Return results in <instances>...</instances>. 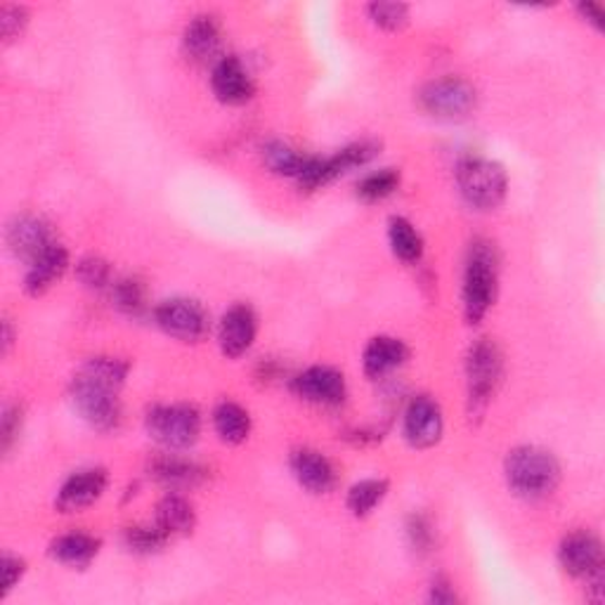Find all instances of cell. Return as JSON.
Segmentation results:
<instances>
[{
    "mask_svg": "<svg viewBox=\"0 0 605 605\" xmlns=\"http://www.w3.org/2000/svg\"><path fill=\"white\" fill-rule=\"evenodd\" d=\"M503 478L515 497L539 501L551 497L560 483L558 459L535 444H523L509 452L503 461Z\"/></svg>",
    "mask_w": 605,
    "mask_h": 605,
    "instance_id": "obj_1",
    "label": "cell"
},
{
    "mask_svg": "<svg viewBox=\"0 0 605 605\" xmlns=\"http://www.w3.org/2000/svg\"><path fill=\"white\" fill-rule=\"evenodd\" d=\"M499 289V256L493 244L478 239L471 244L464 268L461 302L468 324H478L493 310Z\"/></svg>",
    "mask_w": 605,
    "mask_h": 605,
    "instance_id": "obj_2",
    "label": "cell"
},
{
    "mask_svg": "<svg viewBox=\"0 0 605 605\" xmlns=\"http://www.w3.org/2000/svg\"><path fill=\"white\" fill-rule=\"evenodd\" d=\"M456 185L461 197L475 211H495L509 192V176L497 162L468 156L456 166Z\"/></svg>",
    "mask_w": 605,
    "mask_h": 605,
    "instance_id": "obj_3",
    "label": "cell"
},
{
    "mask_svg": "<svg viewBox=\"0 0 605 605\" xmlns=\"http://www.w3.org/2000/svg\"><path fill=\"white\" fill-rule=\"evenodd\" d=\"M503 377V355L489 339L475 341L466 355V385L471 416L483 414L493 402Z\"/></svg>",
    "mask_w": 605,
    "mask_h": 605,
    "instance_id": "obj_4",
    "label": "cell"
},
{
    "mask_svg": "<svg viewBox=\"0 0 605 605\" xmlns=\"http://www.w3.org/2000/svg\"><path fill=\"white\" fill-rule=\"evenodd\" d=\"M69 395L76 412L81 414V419L91 428L99 430V434H111V430L121 426L123 412L117 388L99 383L79 371L76 379L71 381Z\"/></svg>",
    "mask_w": 605,
    "mask_h": 605,
    "instance_id": "obj_5",
    "label": "cell"
},
{
    "mask_svg": "<svg viewBox=\"0 0 605 605\" xmlns=\"http://www.w3.org/2000/svg\"><path fill=\"white\" fill-rule=\"evenodd\" d=\"M145 428L170 452L190 450L201 436V414L192 405H156L145 416Z\"/></svg>",
    "mask_w": 605,
    "mask_h": 605,
    "instance_id": "obj_6",
    "label": "cell"
},
{
    "mask_svg": "<svg viewBox=\"0 0 605 605\" xmlns=\"http://www.w3.org/2000/svg\"><path fill=\"white\" fill-rule=\"evenodd\" d=\"M379 154V145L373 140H359L353 142V145L339 150L331 156H310L306 168H302L300 178L296 180L300 190H320V187L334 182L336 178L345 176L355 168L367 166L373 156Z\"/></svg>",
    "mask_w": 605,
    "mask_h": 605,
    "instance_id": "obj_7",
    "label": "cell"
},
{
    "mask_svg": "<svg viewBox=\"0 0 605 605\" xmlns=\"http://www.w3.org/2000/svg\"><path fill=\"white\" fill-rule=\"evenodd\" d=\"M478 103L473 85L459 76H444L426 83L419 93V105L426 114L444 121L466 119Z\"/></svg>",
    "mask_w": 605,
    "mask_h": 605,
    "instance_id": "obj_8",
    "label": "cell"
},
{
    "mask_svg": "<svg viewBox=\"0 0 605 605\" xmlns=\"http://www.w3.org/2000/svg\"><path fill=\"white\" fill-rule=\"evenodd\" d=\"M158 329L182 343H199L209 336L211 320L199 300L192 298H168L158 302L154 310Z\"/></svg>",
    "mask_w": 605,
    "mask_h": 605,
    "instance_id": "obj_9",
    "label": "cell"
},
{
    "mask_svg": "<svg viewBox=\"0 0 605 605\" xmlns=\"http://www.w3.org/2000/svg\"><path fill=\"white\" fill-rule=\"evenodd\" d=\"M558 560L570 578L586 580L592 586L603 584V544L592 532H572L558 546Z\"/></svg>",
    "mask_w": 605,
    "mask_h": 605,
    "instance_id": "obj_10",
    "label": "cell"
},
{
    "mask_svg": "<svg viewBox=\"0 0 605 605\" xmlns=\"http://www.w3.org/2000/svg\"><path fill=\"white\" fill-rule=\"evenodd\" d=\"M444 419L438 400L414 395L402 416V434L414 450H430L442 440Z\"/></svg>",
    "mask_w": 605,
    "mask_h": 605,
    "instance_id": "obj_11",
    "label": "cell"
},
{
    "mask_svg": "<svg viewBox=\"0 0 605 605\" xmlns=\"http://www.w3.org/2000/svg\"><path fill=\"white\" fill-rule=\"evenodd\" d=\"M294 393L317 407H339L348 395V385L339 369L315 365L294 379Z\"/></svg>",
    "mask_w": 605,
    "mask_h": 605,
    "instance_id": "obj_12",
    "label": "cell"
},
{
    "mask_svg": "<svg viewBox=\"0 0 605 605\" xmlns=\"http://www.w3.org/2000/svg\"><path fill=\"white\" fill-rule=\"evenodd\" d=\"M211 88L223 105H233V107L247 105L256 95L253 76L249 74L247 64H244L235 55L223 57V60L215 62L211 74Z\"/></svg>",
    "mask_w": 605,
    "mask_h": 605,
    "instance_id": "obj_13",
    "label": "cell"
},
{
    "mask_svg": "<svg viewBox=\"0 0 605 605\" xmlns=\"http://www.w3.org/2000/svg\"><path fill=\"white\" fill-rule=\"evenodd\" d=\"M258 336V317L247 302H237L229 308L218 324V343L225 357H241L247 355Z\"/></svg>",
    "mask_w": 605,
    "mask_h": 605,
    "instance_id": "obj_14",
    "label": "cell"
},
{
    "mask_svg": "<svg viewBox=\"0 0 605 605\" xmlns=\"http://www.w3.org/2000/svg\"><path fill=\"white\" fill-rule=\"evenodd\" d=\"M109 485V475L105 468H83L69 475L57 493V509L62 513H79L105 495Z\"/></svg>",
    "mask_w": 605,
    "mask_h": 605,
    "instance_id": "obj_15",
    "label": "cell"
},
{
    "mask_svg": "<svg viewBox=\"0 0 605 605\" xmlns=\"http://www.w3.org/2000/svg\"><path fill=\"white\" fill-rule=\"evenodd\" d=\"M5 237L10 251L26 263H32L34 258H38L43 251H48L52 244H57L52 239L50 225L38 218V215H17V218L8 225Z\"/></svg>",
    "mask_w": 605,
    "mask_h": 605,
    "instance_id": "obj_16",
    "label": "cell"
},
{
    "mask_svg": "<svg viewBox=\"0 0 605 605\" xmlns=\"http://www.w3.org/2000/svg\"><path fill=\"white\" fill-rule=\"evenodd\" d=\"M289 466L298 485L310 495H329L336 487V468L322 452L310 448L294 450Z\"/></svg>",
    "mask_w": 605,
    "mask_h": 605,
    "instance_id": "obj_17",
    "label": "cell"
},
{
    "mask_svg": "<svg viewBox=\"0 0 605 605\" xmlns=\"http://www.w3.org/2000/svg\"><path fill=\"white\" fill-rule=\"evenodd\" d=\"M152 478L168 487L170 493H182V489H194L201 483H206L209 471L197 464L192 459L180 454H162L150 464Z\"/></svg>",
    "mask_w": 605,
    "mask_h": 605,
    "instance_id": "obj_18",
    "label": "cell"
},
{
    "mask_svg": "<svg viewBox=\"0 0 605 605\" xmlns=\"http://www.w3.org/2000/svg\"><path fill=\"white\" fill-rule=\"evenodd\" d=\"M69 270V253L62 244H52L48 251H43L38 258H34L26 268L24 275V289L28 296H43L50 292L52 286L64 277Z\"/></svg>",
    "mask_w": 605,
    "mask_h": 605,
    "instance_id": "obj_19",
    "label": "cell"
},
{
    "mask_svg": "<svg viewBox=\"0 0 605 605\" xmlns=\"http://www.w3.org/2000/svg\"><path fill=\"white\" fill-rule=\"evenodd\" d=\"M410 359V348L405 341L393 336H377L371 339L363 355L365 373L369 379H383L388 373L398 371Z\"/></svg>",
    "mask_w": 605,
    "mask_h": 605,
    "instance_id": "obj_20",
    "label": "cell"
},
{
    "mask_svg": "<svg viewBox=\"0 0 605 605\" xmlns=\"http://www.w3.org/2000/svg\"><path fill=\"white\" fill-rule=\"evenodd\" d=\"M221 24L215 22L211 14H199L190 24L185 26L182 48L187 57L194 62H209L221 50Z\"/></svg>",
    "mask_w": 605,
    "mask_h": 605,
    "instance_id": "obj_21",
    "label": "cell"
},
{
    "mask_svg": "<svg viewBox=\"0 0 605 605\" xmlns=\"http://www.w3.org/2000/svg\"><path fill=\"white\" fill-rule=\"evenodd\" d=\"M99 539L88 532H67L50 542V556L69 568H88L99 554Z\"/></svg>",
    "mask_w": 605,
    "mask_h": 605,
    "instance_id": "obj_22",
    "label": "cell"
},
{
    "mask_svg": "<svg viewBox=\"0 0 605 605\" xmlns=\"http://www.w3.org/2000/svg\"><path fill=\"white\" fill-rule=\"evenodd\" d=\"M154 523L162 527L168 537L190 535L197 525V513L192 503L178 493H168L162 501L156 503Z\"/></svg>",
    "mask_w": 605,
    "mask_h": 605,
    "instance_id": "obj_23",
    "label": "cell"
},
{
    "mask_svg": "<svg viewBox=\"0 0 605 605\" xmlns=\"http://www.w3.org/2000/svg\"><path fill=\"white\" fill-rule=\"evenodd\" d=\"M213 428L227 444H241L251 436V414L237 402H221L213 412Z\"/></svg>",
    "mask_w": 605,
    "mask_h": 605,
    "instance_id": "obj_24",
    "label": "cell"
},
{
    "mask_svg": "<svg viewBox=\"0 0 605 605\" xmlns=\"http://www.w3.org/2000/svg\"><path fill=\"white\" fill-rule=\"evenodd\" d=\"M388 244L402 263H419L424 256V237L407 218L393 215L388 221Z\"/></svg>",
    "mask_w": 605,
    "mask_h": 605,
    "instance_id": "obj_25",
    "label": "cell"
},
{
    "mask_svg": "<svg viewBox=\"0 0 605 605\" xmlns=\"http://www.w3.org/2000/svg\"><path fill=\"white\" fill-rule=\"evenodd\" d=\"M388 489H391V485L383 478H367L355 483L348 489V499H345L348 511L355 518H367L369 513H373V509L381 507V501L388 497Z\"/></svg>",
    "mask_w": 605,
    "mask_h": 605,
    "instance_id": "obj_26",
    "label": "cell"
},
{
    "mask_svg": "<svg viewBox=\"0 0 605 605\" xmlns=\"http://www.w3.org/2000/svg\"><path fill=\"white\" fill-rule=\"evenodd\" d=\"M306 154H298L294 147L284 145V142H270V145L263 147V162L265 166L277 173V176H286V178H294L298 180L302 168H306L308 164Z\"/></svg>",
    "mask_w": 605,
    "mask_h": 605,
    "instance_id": "obj_27",
    "label": "cell"
},
{
    "mask_svg": "<svg viewBox=\"0 0 605 605\" xmlns=\"http://www.w3.org/2000/svg\"><path fill=\"white\" fill-rule=\"evenodd\" d=\"M400 187V170L395 168H381L367 173V176L357 182V197L367 201V204H377V201H383Z\"/></svg>",
    "mask_w": 605,
    "mask_h": 605,
    "instance_id": "obj_28",
    "label": "cell"
},
{
    "mask_svg": "<svg viewBox=\"0 0 605 605\" xmlns=\"http://www.w3.org/2000/svg\"><path fill=\"white\" fill-rule=\"evenodd\" d=\"M168 539L170 537L156 523L154 525H135V527H128L123 532L126 549L133 551V554H140V556L158 554L168 544Z\"/></svg>",
    "mask_w": 605,
    "mask_h": 605,
    "instance_id": "obj_29",
    "label": "cell"
},
{
    "mask_svg": "<svg viewBox=\"0 0 605 605\" xmlns=\"http://www.w3.org/2000/svg\"><path fill=\"white\" fill-rule=\"evenodd\" d=\"M128 363H123V359L119 357H91L88 363L83 365L81 373H85V377H91L99 383L105 385H111V388H119L126 383V377H128Z\"/></svg>",
    "mask_w": 605,
    "mask_h": 605,
    "instance_id": "obj_30",
    "label": "cell"
},
{
    "mask_svg": "<svg viewBox=\"0 0 605 605\" xmlns=\"http://www.w3.org/2000/svg\"><path fill=\"white\" fill-rule=\"evenodd\" d=\"M76 277L83 286H88L93 292H105L111 289V284L117 282L109 263L99 256H85L76 265Z\"/></svg>",
    "mask_w": 605,
    "mask_h": 605,
    "instance_id": "obj_31",
    "label": "cell"
},
{
    "mask_svg": "<svg viewBox=\"0 0 605 605\" xmlns=\"http://www.w3.org/2000/svg\"><path fill=\"white\" fill-rule=\"evenodd\" d=\"M111 300L123 315H140L145 310V286L135 277H123L111 284Z\"/></svg>",
    "mask_w": 605,
    "mask_h": 605,
    "instance_id": "obj_32",
    "label": "cell"
},
{
    "mask_svg": "<svg viewBox=\"0 0 605 605\" xmlns=\"http://www.w3.org/2000/svg\"><path fill=\"white\" fill-rule=\"evenodd\" d=\"M367 12L369 20L383 32H400L410 22V8L402 3H371Z\"/></svg>",
    "mask_w": 605,
    "mask_h": 605,
    "instance_id": "obj_33",
    "label": "cell"
},
{
    "mask_svg": "<svg viewBox=\"0 0 605 605\" xmlns=\"http://www.w3.org/2000/svg\"><path fill=\"white\" fill-rule=\"evenodd\" d=\"M407 539L414 551L419 554H428L434 549L436 542V530L434 523H430V518L424 513H412L407 521Z\"/></svg>",
    "mask_w": 605,
    "mask_h": 605,
    "instance_id": "obj_34",
    "label": "cell"
},
{
    "mask_svg": "<svg viewBox=\"0 0 605 605\" xmlns=\"http://www.w3.org/2000/svg\"><path fill=\"white\" fill-rule=\"evenodd\" d=\"M28 24V12L22 5H3L0 10V28H3L5 43L17 40Z\"/></svg>",
    "mask_w": 605,
    "mask_h": 605,
    "instance_id": "obj_35",
    "label": "cell"
},
{
    "mask_svg": "<svg viewBox=\"0 0 605 605\" xmlns=\"http://www.w3.org/2000/svg\"><path fill=\"white\" fill-rule=\"evenodd\" d=\"M20 430H22V410L17 405H8L3 410V419H0V444H3V452L12 450Z\"/></svg>",
    "mask_w": 605,
    "mask_h": 605,
    "instance_id": "obj_36",
    "label": "cell"
},
{
    "mask_svg": "<svg viewBox=\"0 0 605 605\" xmlns=\"http://www.w3.org/2000/svg\"><path fill=\"white\" fill-rule=\"evenodd\" d=\"M26 572V564L20 558V556H5L3 558V586H5V594L12 592L14 586H17V582L24 578Z\"/></svg>",
    "mask_w": 605,
    "mask_h": 605,
    "instance_id": "obj_37",
    "label": "cell"
},
{
    "mask_svg": "<svg viewBox=\"0 0 605 605\" xmlns=\"http://www.w3.org/2000/svg\"><path fill=\"white\" fill-rule=\"evenodd\" d=\"M452 584L444 582V580H436L434 586H430V601L434 603H454L456 601V594L454 589H450Z\"/></svg>",
    "mask_w": 605,
    "mask_h": 605,
    "instance_id": "obj_38",
    "label": "cell"
},
{
    "mask_svg": "<svg viewBox=\"0 0 605 605\" xmlns=\"http://www.w3.org/2000/svg\"><path fill=\"white\" fill-rule=\"evenodd\" d=\"M578 12L582 14V17H584L589 24H592L594 28H598V32H601V28H603V20H605V12H603L601 5H596V3H580V5H578Z\"/></svg>",
    "mask_w": 605,
    "mask_h": 605,
    "instance_id": "obj_39",
    "label": "cell"
},
{
    "mask_svg": "<svg viewBox=\"0 0 605 605\" xmlns=\"http://www.w3.org/2000/svg\"><path fill=\"white\" fill-rule=\"evenodd\" d=\"M12 339H14V334H12V324L5 322V324H3V353H5V355H8L10 348H12V343H14Z\"/></svg>",
    "mask_w": 605,
    "mask_h": 605,
    "instance_id": "obj_40",
    "label": "cell"
}]
</instances>
